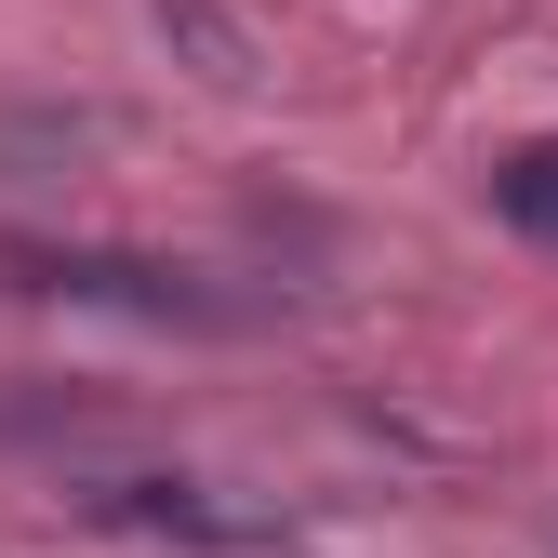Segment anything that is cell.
<instances>
[{"mask_svg":"<svg viewBox=\"0 0 558 558\" xmlns=\"http://www.w3.org/2000/svg\"><path fill=\"white\" fill-rule=\"evenodd\" d=\"M0 266H27V293H81V306H133V319H214L173 266H120V253H40V240H0Z\"/></svg>","mask_w":558,"mask_h":558,"instance_id":"6da1fadb","label":"cell"},{"mask_svg":"<svg viewBox=\"0 0 558 558\" xmlns=\"http://www.w3.org/2000/svg\"><path fill=\"white\" fill-rule=\"evenodd\" d=\"M493 214H506L519 240H545V253H558V147H519V160L493 173Z\"/></svg>","mask_w":558,"mask_h":558,"instance_id":"7a4b0ae2","label":"cell"}]
</instances>
